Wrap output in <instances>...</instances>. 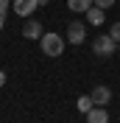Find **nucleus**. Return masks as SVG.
I'll return each instance as SVG.
<instances>
[{
  "instance_id": "7",
  "label": "nucleus",
  "mask_w": 120,
  "mask_h": 123,
  "mask_svg": "<svg viewBox=\"0 0 120 123\" xmlns=\"http://www.w3.org/2000/svg\"><path fill=\"white\" fill-rule=\"evenodd\" d=\"M87 20H90L92 25H103L106 11H103V8H98V6H92V8H87Z\"/></svg>"
},
{
  "instance_id": "4",
  "label": "nucleus",
  "mask_w": 120,
  "mask_h": 123,
  "mask_svg": "<svg viewBox=\"0 0 120 123\" xmlns=\"http://www.w3.org/2000/svg\"><path fill=\"white\" fill-rule=\"evenodd\" d=\"M84 39H87V28L81 23H70L67 25V42L70 45H81Z\"/></svg>"
},
{
  "instance_id": "10",
  "label": "nucleus",
  "mask_w": 120,
  "mask_h": 123,
  "mask_svg": "<svg viewBox=\"0 0 120 123\" xmlns=\"http://www.w3.org/2000/svg\"><path fill=\"white\" fill-rule=\"evenodd\" d=\"M75 106H78V112H84V115H87V112L95 106V104H92V95H81V98L75 101Z\"/></svg>"
},
{
  "instance_id": "13",
  "label": "nucleus",
  "mask_w": 120,
  "mask_h": 123,
  "mask_svg": "<svg viewBox=\"0 0 120 123\" xmlns=\"http://www.w3.org/2000/svg\"><path fill=\"white\" fill-rule=\"evenodd\" d=\"M6 11H8V3H0V28L6 23Z\"/></svg>"
},
{
  "instance_id": "15",
  "label": "nucleus",
  "mask_w": 120,
  "mask_h": 123,
  "mask_svg": "<svg viewBox=\"0 0 120 123\" xmlns=\"http://www.w3.org/2000/svg\"><path fill=\"white\" fill-rule=\"evenodd\" d=\"M0 3H8V6H11V0H0Z\"/></svg>"
},
{
  "instance_id": "9",
  "label": "nucleus",
  "mask_w": 120,
  "mask_h": 123,
  "mask_svg": "<svg viewBox=\"0 0 120 123\" xmlns=\"http://www.w3.org/2000/svg\"><path fill=\"white\" fill-rule=\"evenodd\" d=\"M67 6H70V11H84L87 14V8L95 6V0H67Z\"/></svg>"
},
{
  "instance_id": "8",
  "label": "nucleus",
  "mask_w": 120,
  "mask_h": 123,
  "mask_svg": "<svg viewBox=\"0 0 120 123\" xmlns=\"http://www.w3.org/2000/svg\"><path fill=\"white\" fill-rule=\"evenodd\" d=\"M23 37H25V39H39V37H42V25L31 20V23L23 28Z\"/></svg>"
},
{
  "instance_id": "14",
  "label": "nucleus",
  "mask_w": 120,
  "mask_h": 123,
  "mask_svg": "<svg viewBox=\"0 0 120 123\" xmlns=\"http://www.w3.org/2000/svg\"><path fill=\"white\" fill-rule=\"evenodd\" d=\"M6 84V73H3V70H0V87Z\"/></svg>"
},
{
  "instance_id": "3",
  "label": "nucleus",
  "mask_w": 120,
  "mask_h": 123,
  "mask_svg": "<svg viewBox=\"0 0 120 123\" xmlns=\"http://www.w3.org/2000/svg\"><path fill=\"white\" fill-rule=\"evenodd\" d=\"M11 8H14V14H20V17H31L39 8V0H11Z\"/></svg>"
},
{
  "instance_id": "6",
  "label": "nucleus",
  "mask_w": 120,
  "mask_h": 123,
  "mask_svg": "<svg viewBox=\"0 0 120 123\" xmlns=\"http://www.w3.org/2000/svg\"><path fill=\"white\" fill-rule=\"evenodd\" d=\"M87 123H109V115H106L103 106H92L87 112Z\"/></svg>"
},
{
  "instance_id": "2",
  "label": "nucleus",
  "mask_w": 120,
  "mask_h": 123,
  "mask_svg": "<svg viewBox=\"0 0 120 123\" xmlns=\"http://www.w3.org/2000/svg\"><path fill=\"white\" fill-rule=\"evenodd\" d=\"M92 50H95L98 56H112L114 50H117V42H114L109 34H101V37H95V42H92Z\"/></svg>"
},
{
  "instance_id": "1",
  "label": "nucleus",
  "mask_w": 120,
  "mask_h": 123,
  "mask_svg": "<svg viewBox=\"0 0 120 123\" xmlns=\"http://www.w3.org/2000/svg\"><path fill=\"white\" fill-rule=\"evenodd\" d=\"M39 48H42L45 56L56 59V56H61V50H64V39H61L59 34H42V37H39Z\"/></svg>"
},
{
  "instance_id": "12",
  "label": "nucleus",
  "mask_w": 120,
  "mask_h": 123,
  "mask_svg": "<svg viewBox=\"0 0 120 123\" xmlns=\"http://www.w3.org/2000/svg\"><path fill=\"white\" fill-rule=\"evenodd\" d=\"M95 6L106 11V8H112V6H114V0H95Z\"/></svg>"
},
{
  "instance_id": "11",
  "label": "nucleus",
  "mask_w": 120,
  "mask_h": 123,
  "mask_svg": "<svg viewBox=\"0 0 120 123\" xmlns=\"http://www.w3.org/2000/svg\"><path fill=\"white\" fill-rule=\"evenodd\" d=\"M109 37H112L114 42H120V23H112V31H109Z\"/></svg>"
},
{
  "instance_id": "5",
  "label": "nucleus",
  "mask_w": 120,
  "mask_h": 123,
  "mask_svg": "<svg viewBox=\"0 0 120 123\" xmlns=\"http://www.w3.org/2000/svg\"><path fill=\"white\" fill-rule=\"evenodd\" d=\"M109 101H112V90H109V87L101 84V87L92 90V104H95V106H106Z\"/></svg>"
}]
</instances>
